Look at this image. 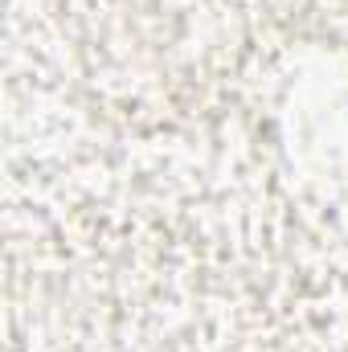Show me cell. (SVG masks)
<instances>
[{"label": "cell", "mask_w": 348, "mask_h": 352, "mask_svg": "<svg viewBox=\"0 0 348 352\" xmlns=\"http://www.w3.org/2000/svg\"><path fill=\"white\" fill-rule=\"evenodd\" d=\"M287 168L320 197L348 192V54L303 45L287 58L274 98Z\"/></svg>", "instance_id": "cell-1"}]
</instances>
